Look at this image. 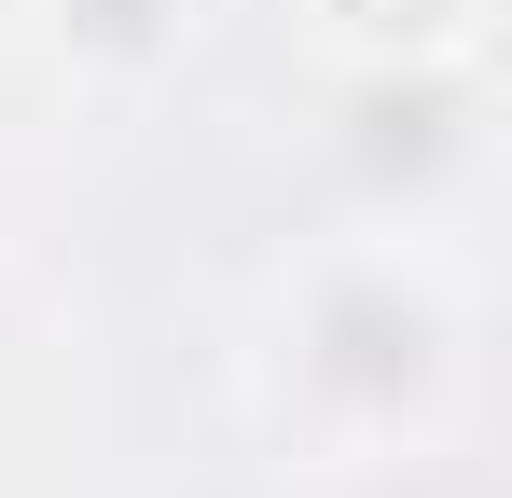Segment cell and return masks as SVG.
<instances>
[{
	"mask_svg": "<svg viewBox=\"0 0 512 498\" xmlns=\"http://www.w3.org/2000/svg\"><path fill=\"white\" fill-rule=\"evenodd\" d=\"M194 28V0H56V56L97 83H153Z\"/></svg>",
	"mask_w": 512,
	"mask_h": 498,
	"instance_id": "cell-3",
	"label": "cell"
},
{
	"mask_svg": "<svg viewBox=\"0 0 512 498\" xmlns=\"http://www.w3.org/2000/svg\"><path fill=\"white\" fill-rule=\"evenodd\" d=\"M291 28L346 83H374V70H471L485 28H499V0H291Z\"/></svg>",
	"mask_w": 512,
	"mask_h": 498,
	"instance_id": "cell-2",
	"label": "cell"
},
{
	"mask_svg": "<svg viewBox=\"0 0 512 498\" xmlns=\"http://www.w3.org/2000/svg\"><path fill=\"white\" fill-rule=\"evenodd\" d=\"M305 374L319 388H360V415H402V388L443 402L457 305L429 277H402V263H346V277H319V305H305Z\"/></svg>",
	"mask_w": 512,
	"mask_h": 498,
	"instance_id": "cell-1",
	"label": "cell"
}]
</instances>
